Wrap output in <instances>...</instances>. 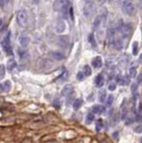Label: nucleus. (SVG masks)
I'll return each mask as SVG.
<instances>
[{
	"instance_id": "1",
	"label": "nucleus",
	"mask_w": 142,
	"mask_h": 143,
	"mask_svg": "<svg viewBox=\"0 0 142 143\" xmlns=\"http://www.w3.org/2000/svg\"><path fill=\"white\" fill-rule=\"evenodd\" d=\"M17 22L21 27H26L27 23H28V15H27V12L24 9L20 10L17 13Z\"/></svg>"
},
{
	"instance_id": "2",
	"label": "nucleus",
	"mask_w": 142,
	"mask_h": 143,
	"mask_svg": "<svg viewBox=\"0 0 142 143\" xmlns=\"http://www.w3.org/2000/svg\"><path fill=\"white\" fill-rule=\"evenodd\" d=\"M1 46L3 50L4 51V53L7 56H11L13 54L12 51V47H11V43H10V38H9V35L4 37V38L2 40L1 42Z\"/></svg>"
},
{
	"instance_id": "3",
	"label": "nucleus",
	"mask_w": 142,
	"mask_h": 143,
	"mask_svg": "<svg viewBox=\"0 0 142 143\" xmlns=\"http://www.w3.org/2000/svg\"><path fill=\"white\" fill-rule=\"evenodd\" d=\"M83 13L86 15L87 17L91 16L92 14L95 13V6L93 4V1L92 0H87L86 4H85L84 9H83Z\"/></svg>"
},
{
	"instance_id": "4",
	"label": "nucleus",
	"mask_w": 142,
	"mask_h": 143,
	"mask_svg": "<svg viewBox=\"0 0 142 143\" xmlns=\"http://www.w3.org/2000/svg\"><path fill=\"white\" fill-rule=\"evenodd\" d=\"M123 9L126 14L130 15V16H133L136 13V9H135L134 4L130 1H124L123 2Z\"/></svg>"
},
{
	"instance_id": "5",
	"label": "nucleus",
	"mask_w": 142,
	"mask_h": 143,
	"mask_svg": "<svg viewBox=\"0 0 142 143\" xmlns=\"http://www.w3.org/2000/svg\"><path fill=\"white\" fill-rule=\"evenodd\" d=\"M67 6V0H55L53 3V9L55 12H62Z\"/></svg>"
},
{
	"instance_id": "6",
	"label": "nucleus",
	"mask_w": 142,
	"mask_h": 143,
	"mask_svg": "<svg viewBox=\"0 0 142 143\" xmlns=\"http://www.w3.org/2000/svg\"><path fill=\"white\" fill-rule=\"evenodd\" d=\"M120 31L123 35V37L127 38L131 34L132 32V26L130 23H125V24H121L120 26Z\"/></svg>"
},
{
	"instance_id": "7",
	"label": "nucleus",
	"mask_w": 142,
	"mask_h": 143,
	"mask_svg": "<svg viewBox=\"0 0 142 143\" xmlns=\"http://www.w3.org/2000/svg\"><path fill=\"white\" fill-rule=\"evenodd\" d=\"M65 28H66V24L64 21V19L62 18H59V19L56 21V24H55V31L57 33H63L65 31Z\"/></svg>"
},
{
	"instance_id": "8",
	"label": "nucleus",
	"mask_w": 142,
	"mask_h": 143,
	"mask_svg": "<svg viewBox=\"0 0 142 143\" xmlns=\"http://www.w3.org/2000/svg\"><path fill=\"white\" fill-rule=\"evenodd\" d=\"M18 40H19L20 45H21V46L23 47V48H25V47H27L29 46L31 40H30V38H29L27 35H24V34H22V35H21L19 37Z\"/></svg>"
},
{
	"instance_id": "9",
	"label": "nucleus",
	"mask_w": 142,
	"mask_h": 143,
	"mask_svg": "<svg viewBox=\"0 0 142 143\" xmlns=\"http://www.w3.org/2000/svg\"><path fill=\"white\" fill-rule=\"evenodd\" d=\"M73 92V85L67 84V85H65L64 88H63L61 94H62L63 97H69V96H71V94H72Z\"/></svg>"
},
{
	"instance_id": "10",
	"label": "nucleus",
	"mask_w": 142,
	"mask_h": 143,
	"mask_svg": "<svg viewBox=\"0 0 142 143\" xmlns=\"http://www.w3.org/2000/svg\"><path fill=\"white\" fill-rule=\"evenodd\" d=\"M58 44L61 47H66L69 45V38L67 36H60V37H58Z\"/></svg>"
},
{
	"instance_id": "11",
	"label": "nucleus",
	"mask_w": 142,
	"mask_h": 143,
	"mask_svg": "<svg viewBox=\"0 0 142 143\" xmlns=\"http://www.w3.org/2000/svg\"><path fill=\"white\" fill-rule=\"evenodd\" d=\"M91 111L94 114H103L105 111V108L102 105H95L94 106H92Z\"/></svg>"
},
{
	"instance_id": "12",
	"label": "nucleus",
	"mask_w": 142,
	"mask_h": 143,
	"mask_svg": "<svg viewBox=\"0 0 142 143\" xmlns=\"http://www.w3.org/2000/svg\"><path fill=\"white\" fill-rule=\"evenodd\" d=\"M103 62H102V58L100 56H96L93 60H92V65L95 68H100L102 66Z\"/></svg>"
},
{
	"instance_id": "13",
	"label": "nucleus",
	"mask_w": 142,
	"mask_h": 143,
	"mask_svg": "<svg viewBox=\"0 0 142 143\" xmlns=\"http://www.w3.org/2000/svg\"><path fill=\"white\" fill-rule=\"evenodd\" d=\"M104 82H105V79L102 74H98V76L95 79V83H96V86L98 88H101L104 85Z\"/></svg>"
},
{
	"instance_id": "14",
	"label": "nucleus",
	"mask_w": 142,
	"mask_h": 143,
	"mask_svg": "<svg viewBox=\"0 0 142 143\" xmlns=\"http://www.w3.org/2000/svg\"><path fill=\"white\" fill-rule=\"evenodd\" d=\"M12 88V84H11L10 81H6L1 86V92H8Z\"/></svg>"
},
{
	"instance_id": "15",
	"label": "nucleus",
	"mask_w": 142,
	"mask_h": 143,
	"mask_svg": "<svg viewBox=\"0 0 142 143\" xmlns=\"http://www.w3.org/2000/svg\"><path fill=\"white\" fill-rule=\"evenodd\" d=\"M50 56H51L54 59H55V60H63V59H64V57H65L64 54L61 53V52H58V51L51 52Z\"/></svg>"
},
{
	"instance_id": "16",
	"label": "nucleus",
	"mask_w": 142,
	"mask_h": 143,
	"mask_svg": "<svg viewBox=\"0 0 142 143\" xmlns=\"http://www.w3.org/2000/svg\"><path fill=\"white\" fill-rule=\"evenodd\" d=\"M16 65H17L16 61H15L13 58H12V59H9L8 60L6 67H7V69L9 70V71H12V70H13L15 67H16Z\"/></svg>"
},
{
	"instance_id": "17",
	"label": "nucleus",
	"mask_w": 142,
	"mask_h": 143,
	"mask_svg": "<svg viewBox=\"0 0 142 143\" xmlns=\"http://www.w3.org/2000/svg\"><path fill=\"white\" fill-rule=\"evenodd\" d=\"M83 104V100L82 98H76L75 100H74L73 104V107L74 110H78L79 108L80 107V106H82Z\"/></svg>"
},
{
	"instance_id": "18",
	"label": "nucleus",
	"mask_w": 142,
	"mask_h": 143,
	"mask_svg": "<svg viewBox=\"0 0 142 143\" xmlns=\"http://www.w3.org/2000/svg\"><path fill=\"white\" fill-rule=\"evenodd\" d=\"M101 21H102V17H101L100 15H98V16H97L95 18V20L93 22V29H97L98 28L101 23Z\"/></svg>"
},
{
	"instance_id": "19",
	"label": "nucleus",
	"mask_w": 142,
	"mask_h": 143,
	"mask_svg": "<svg viewBox=\"0 0 142 143\" xmlns=\"http://www.w3.org/2000/svg\"><path fill=\"white\" fill-rule=\"evenodd\" d=\"M92 73V71H91V68L89 65H85L84 66V69H83V74L85 76H90Z\"/></svg>"
},
{
	"instance_id": "20",
	"label": "nucleus",
	"mask_w": 142,
	"mask_h": 143,
	"mask_svg": "<svg viewBox=\"0 0 142 143\" xmlns=\"http://www.w3.org/2000/svg\"><path fill=\"white\" fill-rule=\"evenodd\" d=\"M89 42L90 43V45L93 47H97V42H96V40H95V37H94V34L93 33H90L89 35Z\"/></svg>"
},
{
	"instance_id": "21",
	"label": "nucleus",
	"mask_w": 142,
	"mask_h": 143,
	"mask_svg": "<svg viewBox=\"0 0 142 143\" xmlns=\"http://www.w3.org/2000/svg\"><path fill=\"white\" fill-rule=\"evenodd\" d=\"M98 97H99V101L104 102L105 99V97H106V91H105V90H101L100 91H99Z\"/></svg>"
},
{
	"instance_id": "22",
	"label": "nucleus",
	"mask_w": 142,
	"mask_h": 143,
	"mask_svg": "<svg viewBox=\"0 0 142 143\" xmlns=\"http://www.w3.org/2000/svg\"><path fill=\"white\" fill-rule=\"evenodd\" d=\"M127 115H128V109L126 106H124V107L121 109V119L125 120L126 117H127Z\"/></svg>"
},
{
	"instance_id": "23",
	"label": "nucleus",
	"mask_w": 142,
	"mask_h": 143,
	"mask_svg": "<svg viewBox=\"0 0 142 143\" xmlns=\"http://www.w3.org/2000/svg\"><path fill=\"white\" fill-rule=\"evenodd\" d=\"M94 120V115L92 113H89L88 114L87 117H86V124H90Z\"/></svg>"
},
{
	"instance_id": "24",
	"label": "nucleus",
	"mask_w": 142,
	"mask_h": 143,
	"mask_svg": "<svg viewBox=\"0 0 142 143\" xmlns=\"http://www.w3.org/2000/svg\"><path fill=\"white\" fill-rule=\"evenodd\" d=\"M138 51H139V43L134 42L133 45H132V54L134 56H136L138 54Z\"/></svg>"
},
{
	"instance_id": "25",
	"label": "nucleus",
	"mask_w": 142,
	"mask_h": 143,
	"mask_svg": "<svg viewBox=\"0 0 142 143\" xmlns=\"http://www.w3.org/2000/svg\"><path fill=\"white\" fill-rule=\"evenodd\" d=\"M4 75H6V67L4 65H0V80L4 79Z\"/></svg>"
},
{
	"instance_id": "26",
	"label": "nucleus",
	"mask_w": 142,
	"mask_h": 143,
	"mask_svg": "<svg viewBox=\"0 0 142 143\" xmlns=\"http://www.w3.org/2000/svg\"><path fill=\"white\" fill-rule=\"evenodd\" d=\"M114 96L113 95H109L107 97V99H106V106H111L113 105V102H114Z\"/></svg>"
},
{
	"instance_id": "27",
	"label": "nucleus",
	"mask_w": 142,
	"mask_h": 143,
	"mask_svg": "<svg viewBox=\"0 0 142 143\" xmlns=\"http://www.w3.org/2000/svg\"><path fill=\"white\" fill-rule=\"evenodd\" d=\"M130 76L131 77V78H135L136 77V74H137V69L135 67H131L130 69Z\"/></svg>"
},
{
	"instance_id": "28",
	"label": "nucleus",
	"mask_w": 142,
	"mask_h": 143,
	"mask_svg": "<svg viewBox=\"0 0 142 143\" xmlns=\"http://www.w3.org/2000/svg\"><path fill=\"white\" fill-rule=\"evenodd\" d=\"M102 126H103V122H102V120L101 119H99L98 122H97V124H96V130L99 131L102 129Z\"/></svg>"
},
{
	"instance_id": "29",
	"label": "nucleus",
	"mask_w": 142,
	"mask_h": 143,
	"mask_svg": "<svg viewBox=\"0 0 142 143\" xmlns=\"http://www.w3.org/2000/svg\"><path fill=\"white\" fill-rule=\"evenodd\" d=\"M115 88H116V84H115V83H114V82L109 83V85H108V90H111V91H114Z\"/></svg>"
},
{
	"instance_id": "30",
	"label": "nucleus",
	"mask_w": 142,
	"mask_h": 143,
	"mask_svg": "<svg viewBox=\"0 0 142 143\" xmlns=\"http://www.w3.org/2000/svg\"><path fill=\"white\" fill-rule=\"evenodd\" d=\"M137 84L138 85L142 84V72L139 74V76L137 77Z\"/></svg>"
},
{
	"instance_id": "31",
	"label": "nucleus",
	"mask_w": 142,
	"mask_h": 143,
	"mask_svg": "<svg viewBox=\"0 0 142 143\" xmlns=\"http://www.w3.org/2000/svg\"><path fill=\"white\" fill-rule=\"evenodd\" d=\"M77 79L79 81H83L84 80V74L82 72H79L77 73Z\"/></svg>"
},
{
	"instance_id": "32",
	"label": "nucleus",
	"mask_w": 142,
	"mask_h": 143,
	"mask_svg": "<svg viewBox=\"0 0 142 143\" xmlns=\"http://www.w3.org/2000/svg\"><path fill=\"white\" fill-rule=\"evenodd\" d=\"M137 90H138V84H136V83H133V84L131 85V92L135 94V93L137 92Z\"/></svg>"
},
{
	"instance_id": "33",
	"label": "nucleus",
	"mask_w": 142,
	"mask_h": 143,
	"mask_svg": "<svg viewBox=\"0 0 142 143\" xmlns=\"http://www.w3.org/2000/svg\"><path fill=\"white\" fill-rule=\"evenodd\" d=\"M135 131H136L137 133H141L142 132V124H140V125H139L137 127V128L135 129Z\"/></svg>"
},
{
	"instance_id": "34",
	"label": "nucleus",
	"mask_w": 142,
	"mask_h": 143,
	"mask_svg": "<svg viewBox=\"0 0 142 143\" xmlns=\"http://www.w3.org/2000/svg\"><path fill=\"white\" fill-rule=\"evenodd\" d=\"M69 13H70V16H71L72 19L73 20V7H70L69 8Z\"/></svg>"
},
{
	"instance_id": "35",
	"label": "nucleus",
	"mask_w": 142,
	"mask_h": 143,
	"mask_svg": "<svg viewBox=\"0 0 142 143\" xmlns=\"http://www.w3.org/2000/svg\"><path fill=\"white\" fill-rule=\"evenodd\" d=\"M139 112H141V111H142V102H140V103H139Z\"/></svg>"
},
{
	"instance_id": "36",
	"label": "nucleus",
	"mask_w": 142,
	"mask_h": 143,
	"mask_svg": "<svg viewBox=\"0 0 142 143\" xmlns=\"http://www.w3.org/2000/svg\"><path fill=\"white\" fill-rule=\"evenodd\" d=\"M139 62L142 63V53L140 54V56H139Z\"/></svg>"
},
{
	"instance_id": "37",
	"label": "nucleus",
	"mask_w": 142,
	"mask_h": 143,
	"mask_svg": "<svg viewBox=\"0 0 142 143\" xmlns=\"http://www.w3.org/2000/svg\"><path fill=\"white\" fill-rule=\"evenodd\" d=\"M32 2H33L34 4H39V0H32Z\"/></svg>"
},
{
	"instance_id": "38",
	"label": "nucleus",
	"mask_w": 142,
	"mask_h": 143,
	"mask_svg": "<svg viewBox=\"0 0 142 143\" xmlns=\"http://www.w3.org/2000/svg\"><path fill=\"white\" fill-rule=\"evenodd\" d=\"M104 2H105V0H98V3L100 4H102Z\"/></svg>"
},
{
	"instance_id": "39",
	"label": "nucleus",
	"mask_w": 142,
	"mask_h": 143,
	"mask_svg": "<svg viewBox=\"0 0 142 143\" xmlns=\"http://www.w3.org/2000/svg\"><path fill=\"white\" fill-rule=\"evenodd\" d=\"M2 24H3V21H2V19L0 18V27L2 26Z\"/></svg>"
},
{
	"instance_id": "40",
	"label": "nucleus",
	"mask_w": 142,
	"mask_h": 143,
	"mask_svg": "<svg viewBox=\"0 0 142 143\" xmlns=\"http://www.w3.org/2000/svg\"><path fill=\"white\" fill-rule=\"evenodd\" d=\"M1 86H2V84H0V92H1Z\"/></svg>"
},
{
	"instance_id": "41",
	"label": "nucleus",
	"mask_w": 142,
	"mask_h": 143,
	"mask_svg": "<svg viewBox=\"0 0 142 143\" xmlns=\"http://www.w3.org/2000/svg\"><path fill=\"white\" fill-rule=\"evenodd\" d=\"M140 143H142V138H141V140H140Z\"/></svg>"
},
{
	"instance_id": "42",
	"label": "nucleus",
	"mask_w": 142,
	"mask_h": 143,
	"mask_svg": "<svg viewBox=\"0 0 142 143\" xmlns=\"http://www.w3.org/2000/svg\"><path fill=\"white\" fill-rule=\"evenodd\" d=\"M127 1H131V0H127Z\"/></svg>"
}]
</instances>
